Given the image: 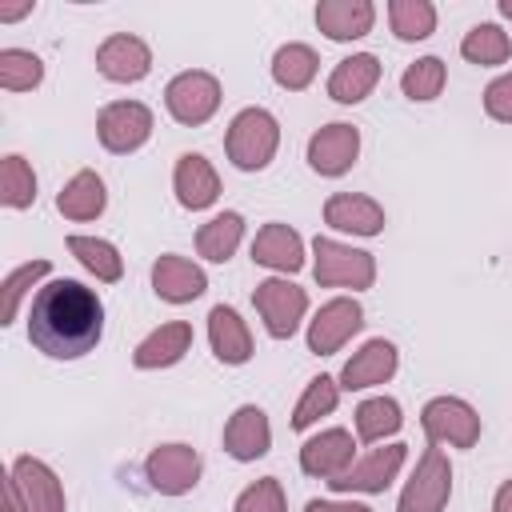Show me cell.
I'll return each mask as SVG.
<instances>
[{"label": "cell", "instance_id": "obj_1", "mask_svg": "<svg viewBox=\"0 0 512 512\" xmlns=\"http://www.w3.org/2000/svg\"><path fill=\"white\" fill-rule=\"evenodd\" d=\"M104 340V300L72 276H52L28 304V344L48 360H80Z\"/></svg>", "mask_w": 512, "mask_h": 512}, {"label": "cell", "instance_id": "obj_2", "mask_svg": "<svg viewBox=\"0 0 512 512\" xmlns=\"http://www.w3.org/2000/svg\"><path fill=\"white\" fill-rule=\"evenodd\" d=\"M4 512H68L64 480L40 456H16L4 476Z\"/></svg>", "mask_w": 512, "mask_h": 512}, {"label": "cell", "instance_id": "obj_3", "mask_svg": "<svg viewBox=\"0 0 512 512\" xmlns=\"http://www.w3.org/2000/svg\"><path fill=\"white\" fill-rule=\"evenodd\" d=\"M276 148H280V120L268 108L252 104V108H240L228 120L224 152H228L232 168H240V172H264L276 160Z\"/></svg>", "mask_w": 512, "mask_h": 512}, {"label": "cell", "instance_id": "obj_4", "mask_svg": "<svg viewBox=\"0 0 512 512\" xmlns=\"http://www.w3.org/2000/svg\"><path fill=\"white\" fill-rule=\"evenodd\" d=\"M312 276L320 288L368 292L376 284V256L364 248H352L336 236H316L312 240Z\"/></svg>", "mask_w": 512, "mask_h": 512}, {"label": "cell", "instance_id": "obj_5", "mask_svg": "<svg viewBox=\"0 0 512 512\" xmlns=\"http://www.w3.org/2000/svg\"><path fill=\"white\" fill-rule=\"evenodd\" d=\"M220 100H224V88L212 72L204 68H184L176 72L168 84H164V108L176 124L184 128H200L208 124L216 112H220Z\"/></svg>", "mask_w": 512, "mask_h": 512}, {"label": "cell", "instance_id": "obj_6", "mask_svg": "<svg viewBox=\"0 0 512 512\" xmlns=\"http://www.w3.org/2000/svg\"><path fill=\"white\" fill-rule=\"evenodd\" d=\"M252 308L272 340H292L308 316V292L288 276H268L252 288Z\"/></svg>", "mask_w": 512, "mask_h": 512}, {"label": "cell", "instance_id": "obj_7", "mask_svg": "<svg viewBox=\"0 0 512 512\" xmlns=\"http://www.w3.org/2000/svg\"><path fill=\"white\" fill-rule=\"evenodd\" d=\"M420 428L436 448H476L484 420L464 396H432L420 408Z\"/></svg>", "mask_w": 512, "mask_h": 512}, {"label": "cell", "instance_id": "obj_8", "mask_svg": "<svg viewBox=\"0 0 512 512\" xmlns=\"http://www.w3.org/2000/svg\"><path fill=\"white\" fill-rule=\"evenodd\" d=\"M152 108L144 100H112L96 112V140L112 156H132L152 140Z\"/></svg>", "mask_w": 512, "mask_h": 512}, {"label": "cell", "instance_id": "obj_9", "mask_svg": "<svg viewBox=\"0 0 512 512\" xmlns=\"http://www.w3.org/2000/svg\"><path fill=\"white\" fill-rule=\"evenodd\" d=\"M452 496V460L444 448L428 444L404 480V492L396 500V512H444Z\"/></svg>", "mask_w": 512, "mask_h": 512}, {"label": "cell", "instance_id": "obj_10", "mask_svg": "<svg viewBox=\"0 0 512 512\" xmlns=\"http://www.w3.org/2000/svg\"><path fill=\"white\" fill-rule=\"evenodd\" d=\"M200 472H204V460L192 444L184 440H168V444H156L144 460V480L152 492L160 496H188L196 484H200Z\"/></svg>", "mask_w": 512, "mask_h": 512}, {"label": "cell", "instance_id": "obj_11", "mask_svg": "<svg viewBox=\"0 0 512 512\" xmlns=\"http://www.w3.org/2000/svg\"><path fill=\"white\" fill-rule=\"evenodd\" d=\"M304 160H308V168H312L316 176H324V180H336V176L352 172L356 160H360V128L348 124V120L320 124V128L308 136Z\"/></svg>", "mask_w": 512, "mask_h": 512}, {"label": "cell", "instance_id": "obj_12", "mask_svg": "<svg viewBox=\"0 0 512 512\" xmlns=\"http://www.w3.org/2000/svg\"><path fill=\"white\" fill-rule=\"evenodd\" d=\"M364 328V308L356 296H332L316 308V316L308 320V332H304V344L312 356H332L340 352L356 332Z\"/></svg>", "mask_w": 512, "mask_h": 512}, {"label": "cell", "instance_id": "obj_13", "mask_svg": "<svg viewBox=\"0 0 512 512\" xmlns=\"http://www.w3.org/2000/svg\"><path fill=\"white\" fill-rule=\"evenodd\" d=\"M404 460H408V444H400V440H392V444H384V448H368L360 460H352V468L344 472V476H336L328 488L332 492H344V496H376V492H384L396 476H400V468H404Z\"/></svg>", "mask_w": 512, "mask_h": 512}, {"label": "cell", "instance_id": "obj_14", "mask_svg": "<svg viewBox=\"0 0 512 512\" xmlns=\"http://www.w3.org/2000/svg\"><path fill=\"white\" fill-rule=\"evenodd\" d=\"M356 460V436L348 428H320L316 436H308L300 444V472L312 480L332 484L336 476H344Z\"/></svg>", "mask_w": 512, "mask_h": 512}, {"label": "cell", "instance_id": "obj_15", "mask_svg": "<svg viewBox=\"0 0 512 512\" xmlns=\"http://www.w3.org/2000/svg\"><path fill=\"white\" fill-rule=\"evenodd\" d=\"M396 368H400V348L392 340H384V336H372V340H364L344 360V368H340L336 380H340L344 392H364V388L388 384L396 376Z\"/></svg>", "mask_w": 512, "mask_h": 512}, {"label": "cell", "instance_id": "obj_16", "mask_svg": "<svg viewBox=\"0 0 512 512\" xmlns=\"http://www.w3.org/2000/svg\"><path fill=\"white\" fill-rule=\"evenodd\" d=\"M96 72L112 84H140L152 72V48L132 32H112L96 48Z\"/></svg>", "mask_w": 512, "mask_h": 512}, {"label": "cell", "instance_id": "obj_17", "mask_svg": "<svg viewBox=\"0 0 512 512\" xmlns=\"http://www.w3.org/2000/svg\"><path fill=\"white\" fill-rule=\"evenodd\" d=\"M252 260L260 268H272L276 276H292L308 264V252H304V236L284 224V220H268L256 236H252Z\"/></svg>", "mask_w": 512, "mask_h": 512}, {"label": "cell", "instance_id": "obj_18", "mask_svg": "<svg viewBox=\"0 0 512 512\" xmlns=\"http://www.w3.org/2000/svg\"><path fill=\"white\" fill-rule=\"evenodd\" d=\"M152 292L164 304H192L208 292V272L180 252H164L152 264Z\"/></svg>", "mask_w": 512, "mask_h": 512}, {"label": "cell", "instance_id": "obj_19", "mask_svg": "<svg viewBox=\"0 0 512 512\" xmlns=\"http://www.w3.org/2000/svg\"><path fill=\"white\" fill-rule=\"evenodd\" d=\"M224 452L236 460V464H256L260 456L272 452V424H268V412L256 408V404H240L228 424H224Z\"/></svg>", "mask_w": 512, "mask_h": 512}, {"label": "cell", "instance_id": "obj_20", "mask_svg": "<svg viewBox=\"0 0 512 512\" xmlns=\"http://www.w3.org/2000/svg\"><path fill=\"white\" fill-rule=\"evenodd\" d=\"M172 192H176L180 208L204 212V208H212L220 200V172L212 168L208 156L184 152V156H176V168H172Z\"/></svg>", "mask_w": 512, "mask_h": 512}, {"label": "cell", "instance_id": "obj_21", "mask_svg": "<svg viewBox=\"0 0 512 512\" xmlns=\"http://www.w3.org/2000/svg\"><path fill=\"white\" fill-rule=\"evenodd\" d=\"M324 224L332 228V232H348V236H380L384 232V224H388V216H384V208L372 200V196H364V192H332L328 200H324Z\"/></svg>", "mask_w": 512, "mask_h": 512}, {"label": "cell", "instance_id": "obj_22", "mask_svg": "<svg viewBox=\"0 0 512 512\" xmlns=\"http://www.w3.org/2000/svg\"><path fill=\"white\" fill-rule=\"evenodd\" d=\"M208 344H212V356L228 368H240L252 360L256 344H252V332H248V320L232 308V304H216L208 312Z\"/></svg>", "mask_w": 512, "mask_h": 512}, {"label": "cell", "instance_id": "obj_23", "mask_svg": "<svg viewBox=\"0 0 512 512\" xmlns=\"http://www.w3.org/2000/svg\"><path fill=\"white\" fill-rule=\"evenodd\" d=\"M192 352V324L188 320H168L160 328H152L136 348H132V364L140 372H160L180 364Z\"/></svg>", "mask_w": 512, "mask_h": 512}, {"label": "cell", "instance_id": "obj_24", "mask_svg": "<svg viewBox=\"0 0 512 512\" xmlns=\"http://www.w3.org/2000/svg\"><path fill=\"white\" fill-rule=\"evenodd\" d=\"M372 24H376L372 0H320L316 4V28L336 44H352V40L368 36Z\"/></svg>", "mask_w": 512, "mask_h": 512}, {"label": "cell", "instance_id": "obj_25", "mask_svg": "<svg viewBox=\"0 0 512 512\" xmlns=\"http://www.w3.org/2000/svg\"><path fill=\"white\" fill-rule=\"evenodd\" d=\"M380 84V56L376 52H352L344 60H336V68L328 72V96L336 104H360L376 92Z\"/></svg>", "mask_w": 512, "mask_h": 512}, {"label": "cell", "instance_id": "obj_26", "mask_svg": "<svg viewBox=\"0 0 512 512\" xmlns=\"http://www.w3.org/2000/svg\"><path fill=\"white\" fill-rule=\"evenodd\" d=\"M104 208H108V188H104V176L96 168H80L56 192V212L72 224H88V220L104 216Z\"/></svg>", "mask_w": 512, "mask_h": 512}, {"label": "cell", "instance_id": "obj_27", "mask_svg": "<svg viewBox=\"0 0 512 512\" xmlns=\"http://www.w3.org/2000/svg\"><path fill=\"white\" fill-rule=\"evenodd\" d=\"M240 244H244V216L232 208L216 212L212 220H204L196 228V256L208 264H228Z\"/></svg>", "mask_w": 512, "mask_h": 512}, {"label": "cell", "instance_id": "obj_28", "mask_svg": "<svg viewBox=\"0 0 512 512\" xmlns=\"http://www.w3.org/2000/svg\"><path fill=\"white\" fill-rule=\"evenodd\" d=\"M352 424H356L360 444H384L388 436H396L404 428V408L396 396H368L356 404Z\"/></svg>", "mask_w": 512, "mask_h": 512}, {"label": "cell", "instance_id": "obj_29", "mask_svg": "<svg viewBox=\"0 0 512 512\" xmlns=\"http://www.w3.org/2000/svg\"><path fill=\"white\" fill-rule=\"evenodd\" d=\"M316 72H320V56L304 40H288L272 52V80L284 92H304L316 80Z\"/></svg>", "mask_w": 512, "mask_h": 512}, {"label": "cell", "instance_id": "obj_30", "mask_svg": "<svg viewBox=\"0 0 512 512\" xmlns=\"http://www.w3.org/2000/svg\"><path fill=\"white\" fill-rule=\"evenodd\" d=\"M64 244H68V252L76 256V264H80L84 272H92L100 284H116V280L124 276V256H120V248H116L112 240L72 232Z\"/></svg>", "mask_w": 512, "mask_h": 512}, {"label": "cell", "instance_id": "obj_31", "mask_svg": "<svg viewBox=\"0 0 512 512\" xmlns=\"http://www.w3.org/2000/svg\"><path fill=\"white\" fill-rule=\"evenodd\" d=\"M340 380L336 376H328V372H320V376H312L308 384H304V392H300V400H296V408H292V432H308L312 424H320V416H332L336 412V404H340Z\"/></svg>", "mask_w": 512, "mask_h": 512}, {"label": "cell", "instance_id": "obj_32", "mask_svg": "<svg viewBox=\"0 0 512 512\" xmlns=\"http://www.w3.org/2000/svg\"><path fill=\"white\" fill-rule=\"evenodd\" d=\"M460 56H464L468 64H480V68H500V64H508V56H512V36H508L500 24L480 20V24H472V28L464 32Z\"/></svg>", "mask_w": 512, "mask_h": 512}, {"label": "cell", "instance_id": "obj_33", "mask_svg": "<svg viewBox=\"0 0 512 512\" xmlns=\"http://www.w3.org/2000/svg\"><path fill=\"white\" fill-rule=\"evenodd\" d=\"M52 276V260H44V256H36V260H28V264H16L8 276H4V308H0V328H12L16 324V316H20V304H24V296L40 284V280H48Z\"/></svg>", "mask_w": 512, "mask_h": 512}, {"label": "cell", "instance_id": "obj_34", "mask_svg": "<svg viewBox=\"0 0 512 512\" xmlns=\"http://www.w3.org/2000/svg\"><path fill=\"white\" fill-rule=\"evenodd\" d=\"M388 28L404 44L428 40L436 32V4L432 0H392L388 4Z\"/></svg>", "mask_w": 512, "mask_h": 512}, {"label": "cell", "instance_id": "obj_35", "mask_svg": "<svg viewBox=\"0 0 512 512\" xmlns=\"http://www.w3.org/2000/svg\"><path fill=\"white\" fill-rule=\"evenodd\" d=\"M0 204L8 212H24L36 204V172L20 152H8L0 160Z\"/></svg>", "mask_w": 512, "mask_h": 512}, {"label": "cell", "instance_id": "obj_36", "mask_svg": "<svg viewBox=\"0 0 512 512\" xmlns=\"http://www.w3.org/2000/svg\"><path fill=\"white\" fill-rule=\"evenodd\" d=\"M448 84V64L440 56H420L400 72V92L412 104H432Z\"/></svg>", "mask_w": 512, "mask_h": 512}, {"label": "cell", "instance_id": "obj_37", "mask_svg": "<svg viewBox=\"0 0 512 512\" xmlns=\"http://www.w3.org/2000/svg\"><path fill=\"white\" fill-rule=\"evenodd\" d=\"M44 80V60L28 48H0V88L4 92H32Z\"/></svg>", "mask_w": 512, "mask_h": 512}, {"label": "cell", "instance_id": "obj_38", "mask_svg": "<svg viewBox=\"0 0 512 512\" xmlns=\"http://www.w3.org/2000/svg\"><path fill=\"white\" fill-rule=\"evenodd\" d=\"M232 512H288L284 484H280L276 476H260V480H252V484L232 500Z\"/></svg>", "mask_w": 512, "mask_h": 512}, {"label": "cell", "instance_id": "obj_39", "mask_svg": "<svg viewBox=\"0 0 512 512\" xmlns=\"http://www.w3.org/2000/svg\"><path fill=\"white\" fill-rule=\"evenodd\" d=\"M484 112L496 124H512V72H500L488 88H484Z\"/></svg>", "mask_w": 512, "mask_h": 512}, {"label": "cell", "instance_id": "obj_40", "mask_svg": "<svg viewBox=\"0 0 512 512\" xmlns=\"http://www.w3.org/2000/svg\"><path fill=\"white\" fill-rule=\"evenodd\" d=\"M304 512H372L364 500H308Z\"/></svg>", "mask_w": 512, "mask_h": 512}, {"label": "cell", "instance_id": "obj_41", "mask_svg": "<svg viewBox=\"0 0 512 512\" xmlns=\"http://www.w3.org/2000/svg\"><path fill=\"white\" fill-rule=\"evenodd\" d=\"M492 512H512V476L496 488V496H492Z\"/></svg>", "mask_w": 512, "mask_h": 512}, {"label": "cell", "instance_id": "obj_42", "mask_svg": "<svg viewBox=\"0 0 512 512\" xmlns=\"http://www.w3.org/2000/svg\"><path fill=\"white\" fill-rule=\"evenodd\" d=\"M36 4L32 0H24V4H16V8H0V24H12V20H24L28 12H32Z\"/></svg>", "mask_w": 512, "mask_h": 512}, {"label": "cell", "instance_id": "obj_43", "mask_svg": "<svg viewBox=\"0 0 512 512\" xmlns=\"http://www.w3.org/2000/svg\"><path fill=\"white\" fill-rule=\"evenodd\" d=\"M496 8H500V16L512 24V0H496Z\"/></svg>", "mask_w": 512, "mask_h": 512}]
</instances>
